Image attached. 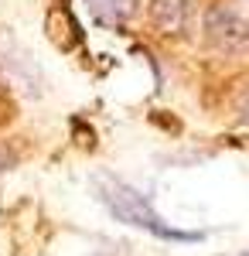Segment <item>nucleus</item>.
<instances>
[{"mask_svg": "<svg viewBox=\"0 0 249 256\" xmlns=\"http://www.w3.org/2000/svg\"><path fill=\"white\" fill-rule=\"evenodd\" d=\"M44 31H48V41L55 44V48H62V52H72L78 44V24L76 18L65 10V7H55V10H48V18H44Z\"/></svg>", "mask_w": 249, "mask_h": 256, "instance_id": "obj_4", "label": "nucleus"}, {"mask_svg": "<svg viewBox=\"0 0 249 256\" xmlns=\"http://www.w3.org/2000/svg\"><path fill=\"white\" fill-rule=\"evenodd\" d=\"M188 20H192L188 0H150V24L160 34H168V38L184 34Z\"/></svg>", "mask_w": 249, "mask_h": 256, "instance_id": "obj_3", "label": "nucleus"}, {"mask_svg": "<svg viewBox=\"0 0 249 256\" xmlns=\"http://www.w3.org/2000/svg\"><path fill=\"white\" fill-rule=\"evenodd\" d=\"M14 160H18V154H14V150H7V147L0 144V174H4L7 168H14Z\"/></svg>", "mask_w": 249, "mask_h": 256, "instance_id": "obj_8", "label": "nucleus"}, {"mask_svg": "<svg viewBox=\"0 0 249 256\" xmlns=\"http://www.w3.org/2000/svg\"><path fill=\"white\" fill-rule=\"evenodd\" d=\"M96 192H99V202L110 208V216H116L120 222L126 226H136V229H147L154 236L160 239H198L194 232H178L171 226H164V218L154 212V205L147 198L140 195L136 188H130L126 181L120 178H96Z\"/></svg>", "mask_w": 249, "mask_h": 256, "instance_id": "obj_1", "label": "nucleus"}, {"mask_svg": "<svg viewBox=\"0 0 249 256\" xmlns=\"http://www.w3.org/2000/svg\"><path fill=\"white\" fill-rule=\"evenodd\" d=\"M226 4H229V7H232V10H236L242 20H249V0H226Z\"/></svg>", "mask_w": 249, "mask_h": 256, "instance_id": "obj_9", "label": "nucleus"}, {"mask_svg": "<svg viewBox=\"0 0 249 256\" xmlns=\"http://www.w3.org/2000/svg\"><path fill=\"white\" fill-rule=\"evenodd\" d=\"M89 10L106 24H123L136 10V0H86Z\"/></svg>", "mask_w": 249, "mask_h": 256, "instance_id": "obj_5", "label": "nucleus"}, {"mask_svg": "<svg viewBox=\"0 0 249 256\" xmlns=\"http://www.w3.org/2000/svg\"><path fill=\"white\" fill-rule=\"evenodd\" d=\"M202 28H205V38H208V44L215 52H222V55H242V52H249V20L239 18L226 0L205 10Z\"/></svg>", "mask_w": 249, "mask_h": 256, "instance_id": "obj_2", "label": "nucleus"}, {"mask_svg": "<svg viewBox=\"0 0 249 256\" xmlns=\"http://www.w3.org/2000/svg\"><path fill=\"white\" fill-rule=\"evenodd\" d=\"M236 110H239V120L249 123V86L242 89V96H239V102H236Z\"/></svg>", "mask_w": 249, "mask_h": 256, "instance_id": "obj_7", "label": "nucleus"}, {"mask_svg": "<svg viewBox=\"0 0 249 256\" xmlns=\"http://www.w3.org/2000/svg\"><path fill=\"white\" fill-rule=\"evenodd\" d=\"M14 116V102L7 99V92L0 89V123H7V120Z\"/></svg>", "mask_w": 249, "mask_h": 256, "instance_id": "obj_6", "label": "nucleus"}]
</instances>
